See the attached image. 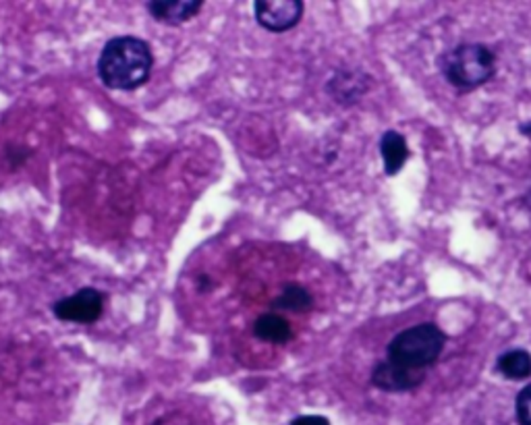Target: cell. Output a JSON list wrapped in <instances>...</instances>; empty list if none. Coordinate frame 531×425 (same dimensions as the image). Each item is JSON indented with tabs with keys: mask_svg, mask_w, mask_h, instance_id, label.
I'll list each match as a JSON object with an SVG mask.
<instances>
[{
	"mask_svg": "<svg viewBox=\"0 0 531 425\" xmlns=\"http://www.w3.org/2000/svg\"><path fill=\"white\" fill-rule=\"evenodd\" d=\"M154 54L146 40L119 36L104 44L98 57V77L106 87L119 92L137 90L150 79Z\"/></svg>",
	"mask_w": 531,
	"mask_h": 425,
	"instance_id": "1",
	"label": "cell"
},
{
	"mask_svg": "<svg viewBox=\"0 0 531 425\" xmlns=\"http://www.w3.org/2000/svg\"><path fill=\"white\" fill-rule=\"evenodd\" d=\"M438 66L450 85L475 90L494 77L496 57L483 44H461L442 54Z\"/></svg>",
	"mask_w": 531,
	"mask_h": 425,
	"instance_id": "2",
	"label": "cell"
},
{
	"mask_svg": "<svg viewBox=\"0 0 531 425\" xmlns=\"http://www.w3.org/2000/svg\"><path fill=\"white\" fill-rule=\"evenodd\" d=\"M447 336L434 323H420V326L407 328L388 342V361L409 369H423L438 361L445 349Z\"/></svg>",
	"mask_w": 531,
	"mask_h": 425,
	"instance_id": "3",
	"label": "cell"
},
{
	"mask_svg": "<svg viewBox=\"0 0 531 425\" xmlns=\"http://www.w3.org/2000/svg\"><path fill=\"white\" fill-rule=\"evenodd\" d=\"M52 312L60 322L93 323L104 312V293H100L98 288L85 287L75 295L57 301L52 305Z\"/></svg>",
	"mask_w": 531,
	"mask_h": 425,
	"instance_id": "4",
	"label": "cell"
},
{
	"mask_svg": "<svg viewBox=\"0 0 531 425\" xmlns=\"http://www.w3.org/2000/svg\"><path fill=\"white\" fill-rule=\"evenodd\" d=\"M255 22L268 31H287L301 22L305 3L301 0H260L253 6Z\"/></svg>",
	"mask_w": 531,
	"mask_h": 425,
	"instance_id": "5",
	"label": "cell"
},
{
	"mask_svg": "<svg viewBox=\"0 0 531 425\" xmlns=\"http://www.w3.org/2000/svg\"><path fill=\"white\" fill-rule=\"evenodd\" d=\"M423 380H426L423 369H409L388 359L380 361L372 372L374 386L386 393H407V390L418 388Z\"/></svg>",
	"mask_w": 531,
	"mask_h": 425,
	"instance_id": "6",
	"label": "cell"
},
{
	"mask_svg": "<svg viewBox=\"0 0 531 425\" xmlns=\"http://www.w3.org/2000/svg\"><path fill=\"white\" fill-rule=\"evenodd\" d=\"M201 0H152L146 4L150 15L160 23L181 25L201 11Z\"/></svg>",
	"mask_w": 531,
	"mask_h": 425,
	"instance_id": "7",
	"label": "cell"
},
{
	"mask_svg": "<svg viewBox=\"0 0 531 425\" xmlns=\"http://www.w3.org/2000/svg\"><path fill=\"white\" fill-rule=\"evenodd\" d=\"M367 90V77L355 71H341L331 79L328 84V92L342 104H353L355 100L361 98V93Z\"/></svg>",
	"mask_w": 531,
	"mask_h": 425,
	"instance_id": "8",
	"label": "cell"
},
{
	"mask_svg": "<svg viewBox=\"0 0 531 425\" xmlns=\"http://www.w3.org/2000/svg\"><path fill=\"white\" fill-rule=\"evenodd\" d=\"M380 154L382 160H385V173L388 177L399 174L401 168L409 160V147L405 137L399 131H386L380 139Z\"/></svg>",
	"mask_w": 531,
	"mask_h": 425,
	"instance_id": "9",
	"label": "cell"
},
{
	"mask_svg": "<svg viewBox=\"0 0 531 425\" xmlns=\"http://www.w3.org/2000/svg\"><path fill=\"white\" fill-rule=\"evenodd\" d=\"M253 334L258 336L260 341L270 342V345H285L293 336L288 322L285 318H280L279 314L260 315L253 323Z\"/></svg>",
	"mask_w": 531,
	"mask_h": 425,
	"instance_id": "10",
	"label": "cell"
},
{
	"mask_svg": "<svg viewBox=\"0 0 531 425\" xmlns=\"http://www.w3.org/2000/svg\"><path fill=\"white\" fill-rule=\"evenodd\" d=\"M499 374L509 380H526L531 376V355L526 349H510L496 359Z\"/></svg>",
	"mask_w": 531,
	"mask_h": 425,
	"instance_id": "11",
	"label": "cell"
},
{
	"mask_svg": "<svg viewBox=\"0 0 531 425\" xmlns=\"http://www.w3.org/2000/svg\"><path fill=\"white\" fill-rule=\"evenodd\" d=\"M277 309H285V312L293 314H304L314 307V297L301 285H287L282 288V293L272 303Z\"/></svg>",
	"mask_w": 531,
	"mask_h": 425,
	"instance_id": "12",
	"label": "cell"
},
{
	"mask_svg": "<svg viewBox=\"0 0 531 425\" xmlns=\"http://www.w3.org/2000/svg\"><path fill=\"white\" fill-rule=\"evenodd\" d=\"M517 420L521 425H531V384L517 394Z\"/></svg>",
	"mask_w": 531,
	"mask_h": 425,
	"instance_id": "13",
	"label": "cell"
},
{
	"mask_svg": "<svg viewBox=\"0 0 531 425\" xmlns=\"http://www.w3.org/2000/svg\"><path fill=\"white\" fill-rule=\"evenodd\" d=\"M30 154L31 152L23 146H9V147H6V152H4V158H6V162H9L11 168H19L25 160L30 158Z\"/></svg>",
	"mask_w": 531,
	"mask_h": 425,
	"instance_id": "14",
	"label": "cell"
},
{
	"mask_svg": "<svg viewBox=\"0 0 531 425\" xmlns=\"http://www.w3.org/2000/svg\"><path fill=\"white\" fill-rule=\"evenodd\" d=\"M291 425H331V421L322 415H301Z\"/></svg>",
	"mask_w": 531,
	"mask_h": 425,
	"instance_id": "15",
	"label": "cell"
},
{
	"mask_svg": "<svg viewBox=\"0 0 531 425\" xmlns=\"http://www.w3.org/2000/svg\"><path fill=\"white\" fill-rule=\"evenodd\" d=\"M519 131L526 135V137H529L531 139V123H526V125H521L519 127Z\"/></svg>",
	"mask_w": 531,
	"mask_h": 425,
	"instance_id": "16",
	"label": "cell"
}]
</instances>
